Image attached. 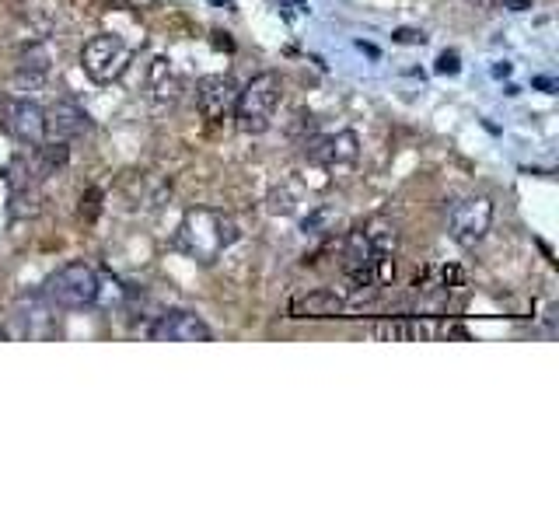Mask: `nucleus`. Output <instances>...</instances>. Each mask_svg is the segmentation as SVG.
Masks as SVG:
<instances>
[{"instance_id":"obj_5","label":"nucleus","mask_w":559,"mask_h":524,"mask_svg":"<svg viewBox=\"0 0 559 524\" xmlns=\"http://www.w3.org/2000/svg\"><path fill=\"white\" fill-rule=\"evenodd\" d=\"M493 224V200L490 196H465V200L451 203L448 210V231L455 242L476 245L486 238Z\"/></svg>"},{"instance_id":"obj_13","label":"nucleus","mask_w":559,"mask_h":524,"mask_svg":"<svg viewBox=\"0 0 559 524\" xmlns=\"http://www.w3.org/2000/svg\"><path fill=\"white\" fill-rule=\"evenodd\" d=\"M151 84H154V95H158V102H175V98H179V77L172 74L168 60H154Z\"/></svg>"},{"instance_id":"obj_7","label":"nucleus","mask_w":559,"mask_h":524,"mask_svg":"<svg viewBox=\"0 0 559 524\" xmlns=\"http://www.w3.org/2000/svg\"><path fill=\"white\" fill-rule=\"evenodd\" d=\"M154 339L161 343H210V325L203 318L189 315V311H172V315H161L158 325L151 329Z\"/></svg>"},{"instance_id":"obj_20","label":"nucleus","mask_w":559,"mask_h":524,"mask_svg":"<svg viewBox=\"0 0 559 524\" xmlns=\"http://www.w3.org/2000/svg\"><path fill=\"white\" fill-rule=\"evenodd\" d=\"M472 7H479V11H493V7L500 4V0H469Z\"/></svg>"},{"instance_id":"obj_19","label":"nucleus","mask_w":559,"mask_h":524,"mask_svg":"<svg viewBox=\"0 0 559 524\" xmlns=\"http://www.w3.org/2000/svg\"><path fill=\"white\" fill-rule=\"evenodd\" d=\"M535 88H542V91H549V95H553V77H535Z\"/></svg>"},{"instance_id":"obj_12","label":"nucleus","mask_w":559,"mask_h":524,"mask_svg":"<svg viewBox=\"0 0 559 524\" xmlns=\"http://www.w3.org/2000/svg\"><path fill=\"white\" fill-rule=\"evenodd\" d=\"M374 336L378 339H427L430 336V325H423V322H378L374 325Z\"/></svg>"},{"instance_id":"obj_10","label":"nucleus","mask_w":559,"mask_h":524,"mask_svg":"<svg viewBox=\"0 0 559 524\" xmlns=\"http://www.w3.org/2000/svg\"><path fill=\"white\" fill-rule=\"evenodd\" d=\"M311 161L325 168H339V165H353L357 161V137L350 130L336 133V137H322L311 144Z\"/></svg>"},{"instance_id":"obj_14","label":"nucleus","mask_w":559,"mask_h":524,"mask_svg":"<svg viewBox=\"0 0 559 524\" xmlns=\"http://www.w3.org/2000/svg\"><path fill=\"white\" fill-rule=\"evenodd\" d=\"M98 210H102V189H88V193L81 196V217L84 221H95Z\"/></svg>"},{"instance_id":"obj_8","label":"nucleus","mask_w":559,"mask_h":524,"mask_svg":"<svg viewBox=\"0 0 559 524\" xmlns=\"http://www.w3.org/2000/svg\"><path fill=\"white\" fill-rule=\"evenodd\" d=\"M7 119V130H11L14 140H21V144L35 147L46 140V109L35 102H11L4 112Z\"/></svg>"},{"instance_id":"obj_4","label":"nucleus","mask_w":559,"mask_h":524,"mask_svg":"<svg viewBox=\"0 0 559 524\" xmlns=\"http://www.w3.org/2000/svg\"><path fill=\"white\" fill-rule=\"evenodd\" d=\"M130 56H133L130 46H126L119 35H95V39L81 49V67L91 81L105 84V81H116V77L123 74Z\"/></svg>"},{"instance_id":"obj_3","label":"nucleus","mask_w":559,"mask_h":524,"mask_svg":"<svg viewBox=\"0 0 559 524\" xmlns=\"http://www.w3.org/2000/svg\"><path fill=\"white\" fill-rule=\"evenodd\" d=\"M102 294V280L88 262H67L46 280V297L56 308H88Z\"/></svg>"},{"instance_id":"obj_11","label":"nucleus","mask_w":559,"mask_h":524,"mask_svg":"<svg viewBox=\"0 0 559 524\" xmlns=\"http://www.w3.org/2000/svg\"><path fill=\"white\" fill-rule=\"evenodd\" d=\"M84 130H88V112H81L74 102H56L46 109V137L70 140L81 137Z\"/></svg>"},{"instance_id":"obj_22","label":"nucleus","mask_w":559,"mask_h":524,"mask_svg":"<svg viewBox=\"0 0 559 524\" xmlns=\"http://www.w3.org/2000/svg\"><path fill=\"white\" fill-rule=\"evenodd\" d=\"M214 4H221V7H228V11H235V0H214Z\"/></svg>"},{"instance_id":"obj_18","label":"nucleus","mask_w":559,"mask_h":524,"mask_svg":"<svg viewBox=\"0 0 559 524\" xmlns=\"http://www.w3.org/2000/svg\"><path fill=\"white\" fill-rule=\"evenodd\" d=\"M500 4H504L507 7V11H528V7H532L535 4V0H500Z\"/></svg>"},{"instance_id":"obj_6","label":"nucleus","mask_w":559,"mask_h":524,"mask_svg":"<svg viewBox=\"0 0 559 524\" xmlns=\"http://www.w3.org/2000/svg\"><path fill=\"white\" fill-rule=\"evenodd\" d=\"M235 102H238V84L228 74L203 77L200 88H196V105H200L203 119H210V123H224L228 116H235Z\"/></svg>"},{"instance_id":"obj_15","label":"nucleus","mask_w":559,"mask_h":524,"mask_svg":"<svg viewBox=\"0 0 559 524\" xmlns=\"http://www.w3.org/2000/svg\"><path fill=\"white\" fill-rule=\"evenodd\" d=\"M458 70H462V60H458V53H441V56H437V74H451V77H455Z\"/></svg>"},{"instance_id":"obj_17","label":"nucleus","mask_w":559,"mask_h":524,"mask_svg":"<svg viewBox=\"0 0 559 524\" xmlns=\"http://www.w3.org/2000/svg\"><path fill=\"white\" fill-rule=\"evenodd\" d=\"M270 210H273V214H290V210H294V200H290V196L287 193H273L270 196Z\"/></svg>"},{"instance_id":"obj_21","label":"nucleus","mask_w":559,"mask_h":524,"mask_svg":"<svg viewBox=\"0 0 559 524\" xmlns=\"http://www.w3.org/2000/svg\"><path fill=\"white\" fill-rule=\"evenodd\" d=\"M493 74H497V77H507V74H511V63H497V67H493Z\"/></svg>"},{"instance_id":"obj_9","label":"nucleus","mask_w":559,"mask_h":524,"mask_svg":"<svg viewBox=\"0 0 559 524\" xmlns=\"http://www.w3.org/2000/svg\"><path fill=\"white\" fill-rule=\"evenodd\" d=\"M290 318H343L346 315V297H339L336 290H308V294H297L294 301L287 304Z\"/></svg>"},{"instance_id":"obj_1","label":"nucleus","mask_w":559,"mask_h":524,"mask_svg":"<svg viewBox=\"0 0 559 524\" xmlns=\"http://www.w3.org/2000/svg\"><path fill=\"white\" fill-rule=\"evenodd\" d=\"M238 242L235 217L221 214V210H189L179 224V249L196 262H217L231 245Z\"/></svg>"},{"instance_id":"obj_2","label":"nucleus","mask_w":559,"mask_h":524,"mask_svg":"<svg viewBox=\"0 0 559 524\" xmlns=\"http://www.w3.org/2000/svg\"><path fill=\"white\" fill-rule=\"evenodd\" d=\"M283 102V81L280 74L266 70V74L252 77L245 88H238V102H235V123L242 133H266L273 126V116H277Z\"/></svg>"},{"instance_id":"obj_16","label":"nucleus","mask_w":559,"mask_h":524,"mask_svg":"<svg viewBox=\"0 0 559 524\" xmlns=\"http://www.w3.org/2000/svg\"><path fill=\"white\" fill-rule=\"evenodd\" d=\"M395 42H406V46H423V42H427V35L416 32V28H399V32H395Z\"/></svg>"}]
</instances>
